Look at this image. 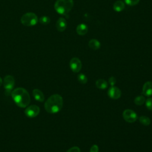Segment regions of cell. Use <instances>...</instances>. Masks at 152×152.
Returning <instances> with one entry per match:
<instances>
[{"label":"cell","instance_id":"d4e9b609","mask_svg":"<svg viewBox=\"0 0 152 152\" xmlns=\"http://www.w3.org/2000/svg\"><path fill=\"white\" fill-rule=\"evenodd\" d=\"M90 152H99V147L96 144L93 145L90 148Z\"/></svg>","mask_w":152,"mask_h":152},{"label":"cell","instance_id":"5bb4252c","mask_svg":"<svg viewBox=\"0 0 152 152\" xmlns=\"http://www.w3.org/2000/svg\"><path fill=\"white\" fill-rule=\"evenodd\" d=\"M125 8V3L121 0L115 1L113 5V9L116 12H121Z\"/></svg>","mask_w":152,"mask_h":152},{"label":"cell","instance_id":"8fae6325","mask_svg":"<svg viewBox=\"0 0 152 152\" xmlns=\"http://www.w3.org/2000/svg\"><path fill=\"white\" fill-rule=\"evenodd\" d=\"M142 94L146 96H150L152 95V82H145L142 87Z\"/></svg>","mask_w":152,"mask_h":152},{"label":"cell","instance_id":"44dd1931","mask_svg":"<svg viewBox=\"0 0 152 152\" xmlns=\"http://www.w3.org/2000/svg\"><path fill=\"white\" fill-rule=\"evenodd\" d=\"M140 0H124L126 4L129 6H134L137 5Z\"/></svg>","mask_w":152,"mask_h":152},{"label":"cell","instance_id":"9a60e30c","mask_svg":"<svg viewBox=\"0 0 152 152\" xmlns=\"http://www.w3.org/2000/svg\"><path fill=\"white\" fill-rule=\"evenodd\" d=\"M88 45L90 49H91L93 50H95L99 49L101 46L100 42L96 39H91L88 42Z\"/></svg>","mask_w":152,"mask_h":152},{"label":"cell","instance_id":"7c38bea8","mask_svg":"<svg viewBox=\"0 0 152 152\" xmlns=\"http://www.w3.org/2000/svg\"><path fill=\"white\" fill-rule=\"evenodd\" d=\"M33 96L35 100L40 102H42L45 100V96L43 92L37 88H35L33 90Z\"/></svg>","mask_w":152,"mask_h":152},{"label":"cell","instance_id":"3957f363","mask_svg":"<svg viewBox=\"0 0 152 152\" xmlns=\"http://www.w3.org/2000/svg\"><path fill=\"white\" fill-rule=\"evenodd\" d=\"M73 7V0H57L54 4L55 11L61 15L67 14Z\"/></svg>","mask_w":152,"mask_h":152},{"label":"cell","instance_id":"cb8c5ba5","mask_svg":"<svg viewBox=\"0 0 152 152\" xmlns=\"http://www.w3.org/2000/svg\"><path fill=\"white\" fill-rule=\"evenodd\" d=\"M109 83L111 86H114L116 83V80L114 77H110L109 78Z\"/></svg>","mask_w":152,"mask_h":152},{"label":"cell","instance_id":"7402d4cb","mask_svg":"<svg viewBox=\"0 0 152 152\" xmlns=\"http://www.w3.org/2000/svg\"><path fill=\"white\" fill-rule=\"evenodd\" d=\"M145 106L148 110H152V97H148L145 100Z\"/></svg>","mask_w":152,"mask_h":152},{"label":"cell","instance_id":"5b68a950","mask_svg":"<svg viewBox=\"0 0 152 152\" xmlns=\"http://www.w3.org/2000/svg\"><path fill=\"white\" fill-rule=\"evenodd\" d=\"M123 118L125 121L129 123L135 122L138 118L137 113L131 109H126L123 112Z\"/></svg>","mask_w":152,"mask_h":152},{"label":"cell","instance_id":"ffe728a7","mask_svg":"<svg viewBox=\"0 0 152 152\" xmlns=\"http://www.w3.org/2000/svg\"><path fill=\"white\" fill-rule=\"evenodd\" d=\"M39 21L43 25H47L50 22V19L48 16H42L39 19Z\"/></svg>","mask_w":152,"mask_h":152},{"label":"cell","instance_id":"9c48e42d","mask_svg":"<svg viewBox=\"0 0 152 152\" xmlns=\"http://www.w3.org/2000/svg\"><path fill=\"white\" fill-rule=\"evenodd\" d=\"M107 95L112 99H118L121 96V91L118 87L112 86L107 91Z\"/></svg>","mask_w":152,"mask_h":152},{"label":"cell","instance_id":"8992f818","mask_svg":"<svg viewBox=\"0 0 152 152\" xmlns=\"http://www.w3.org/2000/svg\"><path fill=\"white\" fill-rule=\"evenodd\" d=\"M2 82L4 87L7 92H10L13 89L15 85V80L12 76L10 75L5 76Z\"/></svg>","mask_w":152,"mask_h":152},{"label":"cell","instance_id":"e0dca14e","mask_svg":"<svg viewBox=\"0 0 152 152\" xmlns=\"http://www.w3.org/2000/svg\"><path fill=\"white\" fill-rule=\"evenodd\" d=\"M145 102V99L143 96H138L134 99V103L135 104L140 106L143 104Z\"/></svg>","mask_w":152,"mask_h":152},{"label":"cell","instance_id":"277c9868","mask_svg":"<svg viewBox=\"0 0 152 152\" xmlns=\"http://www.w3.org/2000/svg\"><path fill=\"white\" fill-rule=\"evenodd\" d=\"M38 20L37 16L33 12H27L23 15L21 18V23L26 26H35Z\"/></svg>","mask_w":152,"mask_h":152},{"label":"cell","instance_id":"2e32d148","mask_svg":"<svg viewBox=\"0 0 152 152\" xmlns=\"http://www.w3.org/2000/svg\"><path fill=\"white\" fill-rule=\"evenodd\" d=\"M96 86L99 89H106L107 87V82L103 79H99L96 81Z\"/></svg>","mask_w":152,"mask_h":152},{"label":"cell","instance_id":"4fadbf2b","mask_svg":"<svg viewBox=\"0 0 152 152\" xmlns=\"http://www.w3.org/2000/svg\"><path fill=\"white\" fill-rule=\"evenodd\" d=\"M76 31L78 35L84 36L88 31V27L84 23H81L77 26Z\"/></svg>","mask_w":152,"mask_h":152},{"label":"cell","instance_id":"d6986e66","mask_svg":"<svg viewBox=\"0 0 152 152\" xmlns=\"http://www.w3.org/2000/svg\"><path fill=\"white\" fill-rule=\"evenodd\" d=\"M77 78H78V80L79 81V82L81 84H86L87 82V80H88L87 76L83 73L79 74L77 75Z\"/></svg>","mask_w":152,"mask_h":152},{"label":"cell","instance_id":"484cf974","mask_svg":"<svg viewBox=\"0 0 152 152\" xmlns=\"http://www.w3.org/2000/svg\"><path fill=\"white\" fill-rule=\"evenodd\" d=\"M2 78H1V77H0V86H1V84H2Z\"/></svg>","mask_w":152,"mask_h":152},{"label":"cell","instance_id":"7a4b0ae2","mask_svg":"<svg viewBox=\"0 0 152 152\" xmlns=\"http://www.w3.org/2000/svg\"><path fill=\"white\" fill-rule=\"evenodd\" d=\"M44 106L47 112L56 113L61 110L63 106V99L58 94H53L47 99Z\"/></svg>","mask_w":152,"mask_h":152},{"label":"cell","instance_id":"6da1fadb","mask_svg":"<svg viewBox=\"0 0 152 152\" xmlns=\"http://www.w3.org/2000/svg\"><path fill=\"white\" fill-rule=\"evenodd\" d=\"M11 97L15 103L21 108L27 107L30 102L29 93L25 88L22 87L13 90L11 92Z\"/></svg>","mask_w":152,"mask_h":152},{"label":"cell","instance_id":"30bf717a","mask_svg":"<svg viewBox=\"0 0 152 152\" xmlns=\"http://www.w3.org/2000/svg\"><path fill=\"white\" fill-rule=\"evenodd\" d=\"M67 26V23L64 18H59L56 23V28L58 31L62 32L65 30Z\"/></svg>","mask_w":152,"mask_h":152},{"label":"cell","instance_id":"ac0fdd59","mask_svg":"<svg viewBox=\"0 0 152 152\" xmlns=\"http://www.w3.org/2000/svg\"><path fill=\"white\" fill-rule=\"evenodd\" d=\"M139 121H140V123H141L142 125H144L145 126H148L151 123L150 119L148 117L145 116H140Z\"/></svg>","mask_w":152,"mask_h":152},{"label":"cell","instance_id":"52a82bcc","mask_svg":"<svg viewBox=\"0 0 152 152\" xmlns=\"http://www.w3.org/2000/svg\"><path fill=\"white\" fill-rule=\"evenodd\" d=\"M40 112V108L38 106L33 104L26 107L24 111L25 115L28 118H34L37 116Z\"/></svg>","mask_w":152,"mask_h":152},{"label":"cell","instance_id":"ba28073f","mask_svg":"<svg viewBox=\"0 0 152 152\" xmlns=\"http://www.w3.org/2000/svg\"><path fill=\"white\" fill-rule=\"evenodd\" d=\"M69 67L74 72H78L82 68V63L80 59L77 57L72 58L69 61Z\"/></svg>","mask_w":152,"mask_h":152},{"label":"cell","instance_id":"603a6c76","mask_svg":"<svg viewBox=\"0 0 152 152\" xmlns=\"http://www.w3.org/2000/svg\"><path fill=\"white\" fill-rule=\"evenodd\" d=\"M66 152H81L80 148L77 146H74L68 149Z\"/></svg>","mask_w":152,"mask_h":152}]
</instances>
